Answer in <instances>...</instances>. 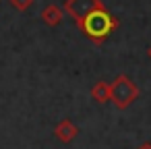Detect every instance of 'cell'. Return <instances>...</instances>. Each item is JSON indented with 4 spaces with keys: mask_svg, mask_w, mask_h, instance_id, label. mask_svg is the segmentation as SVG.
<instances>
[{
    "mask_svg": "<svg viewBox=\"0 0 151 149\" xmlns=\"http://www.w3.org/2000/svg\"><path fill=\"white\" fill-rule=\"evenodd\" d=\"M137 99H139V87L132 83L128 75H118L114 83H110V101H114L118 110H126Z\"/></svg>",
    "mask_w": 151,
    "mask_h": 149,
    "instance_id": "7a4b0ae2",
    "label": "cell"
},
{
    "mask_svg": "<svg viewBox=\"0 0 151 149\" xmlns=\"http://www.w3.org/2000/svg\"><path fill=\"white\" fill-rule=\"evenodd\" d=\"M118 25H120V21L104 6V2L99 6H95L93 11H89L81 21H77V27L81 29V33L97 46L104 44L110 37V33H114L118 29Z\"/></svg>",
    "mask_w": 151,
    "mask_h": 149,
    "instance_id": "6da1fadb",
    "label": "cell"
},
{
    "mask_svg": "<svg viewBox=\"0 0 151 149\" xmlns=\"http://www.w3.org/2000/svg\"><path fill=\"white\" fill-rule=\"evenodd\" d=\"M54 135H56V139H58L60 143H70V141L77 139V135H79V126H77L73 120L64 118V120H60V122L56 124Z\"/></svg>",
    "mask_w": 151,
    "mask_h": 149,
    "instance_id": "277c9868",
    "label": "cell"
},
{
    "mask_svg": "<svg viewBox=\"0 0 151 149\" xmlns=\"http://www.w3.org/2000/svg\"><path fill=\"white\" fill-rule=\"evenodd\" d=\"M147 56H149V60H151V46L147 48Z\"/></svg>",
    "mask_w": 151,
    "mask_h": 149,
    "instance_id": "9c48e42d",
    "label": "cell"
},
{
    "mask_svg": "<svg viewBox=\"0 0 151 149\" xmlns=\"http://www.w3.org/2000/svg\"><path fill=\"white\" fill-rule=\"evenodd\" d=\"M137 149H151V141H145V143H141Z\"/></svg>",
    "mask_w": 151,
    "mask_h": 149,
    "instance_id": "ba28073f",
    "label": "cell"
},
{
    "mask_svg": "<svg viewBox=\"0 0 151 149\" xmlns=\"http://www.w3.org/2000/svg\"><path fill=\"white\" fill-rule=\"evenodd\" d=\"M9 2H11V6L13 9H17V11H27V9H31V4L35 2V0H9Z\"/></svg>",
    "mask_w": 151,
    "mask_h": 149,
    "instance_id": "52a82bcc",
    "label": "cell"
},
{
    "mask_svg": "<svg viewBox=\"0 0 151 149\" xmlns=\"http://www.w3.org/2000/svg\"><path fill=\"white\" fill-rule=\"evenodd\" d=\"M62 17H64V11L56 4H48L44 11H42V21L48 25V27H56L62 23Z\"/></svg>",
    "mask_w": 151,
    "mask_h": 149,
    "instance_id": "5b68a950",
    "label": "cell"
},
{
    "mask_svg": "<svg viewBox=\"0 0 151 149\" xmlns=\"http://www.w3.org/2000/svg\"><path fill=\"white\" fill-rule=\"evenodd\" d=\"M91 97H93L97 104H106V101H110V83H106V81H97V83L91 87Z\"/></svg>",
    "mask_w": 151,
    "mask_h": 149,
    "instance_id": "8992f818",
    "label": "cell"
},
{
    "mask_svg": "<svg viewBox=\"0 0 151 149\" xmlns=\"http://www.w3.org/2000/svg\"><path fill=\"white\" fill-rule=\"evenodd\" d=\"M101 4V0H64V13L73 17V21H81L89 11Z\"/></svg>",
    "mask_w": 151,
    "mask_h": 149,
    "instance_id": "3957f363",
    "label": "cell"
}]
</instances>
